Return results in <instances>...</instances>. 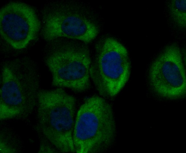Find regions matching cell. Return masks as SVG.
Listing matches in <instances>:
<instances>
[{"label":"cell","instance_id":"cell-6","mask_svg":"<svg viewBox=\"0 0 186 153\" xmlns=\"http://www.w3.org/2000/svg\"><path fill=\"white\" fill-rule=\"evenodd\" d=\"M90 70V78L103 97H113L121 90L129 78L131 63L125 47L115 39L104 37L95 47Z\"/></svg>","mask_w":186,"mask_h":153},{"label":"cell","instance_id":"cell-8","mask_svg":"<svg viewBox=\"0 0 186 153\" xmlns=\"http://www.w3.org/2000/svg\"><path fill=\"white\" fill-rule=\"evenodd\" d=\"M0 24L2 39L16 50L26 48L41 29V21L34 9L18 1L9 2L2 7Z\"/></svg>","mask_w":186,"mask_h":153},{"label":"cell","instance_id":"cell-10","mask_svg":"<svg viewBox=\"0 0 186 153\" xmlns=\"http://www.w3.org/2000/svg\"><path fill=\"white\" fill-rule=\"evenodd\" d=\"M186 0H173L168 3L169 15L175 24L180 28L186 25Z\"/></svg>","mask_w":186,"mask_h":153},{"label":"cell","instance_id":"cell-7","mask_svg":"<svg viewBox=\"0 0 186 153\" xmlns=\"http://www.w3.org/2000/svg\"><path fill=\"white\" fill-rule=\"evenodd\" d=\"M149 70L151 86L157 94L170 99L185 96V73L177 45L172 44L165 47L153 61Z\"/></svg>","mask_w":186,"mask_h":153},{"label":"cell","instance_id":"cell-3","mask_svg":"<svg viewBox=\"0 0 186 153\" xmlns=\"http://www.w3.org/2000/svg\"><path fill=\"white\" fill-rule=\"evenodd\" d=\"M76 104L75 97L61 88L39 92L36 130L40 137L59 152H75L73 136Z\"/></svg>","mask_w":186,"mask_h":153},{"label":"cell","instance_id":"cell-9","mask_svg":"<svg viewBox=\"0 0 186 153\" xmlns=\"http://www.w3.org/2000/svg\"><path fill=\"white\" fill-rule=\"evenodd\" d=\"M22 147L19 136L11 128L2 126L0 131V152H19Z\"/></svg>","mask_w":186,"mask_h":153},{"label":"cell","instance_id":"cell-11","mask_svg":"<svg viewBox=\"0 0 186 153\" xmlns=\"http://www.w3.org/2000/svg\"><path fill=\"white\" fill-rule=\"evenodd\" d=\"M40 145L39 152L40 153H55L58 151L49 142L40 137Z\"/></svg>","mask_w":186,"mask_h":153},{"label":"cell","instance_id":"cell-4","mask_svg":"<svg viewBox=\"0 0 186 153\" xmlns=\"http://www.w3.org/2000/svg\"><path fill=\"white\" fill-rule=\"evenodd\" d=\"M47 42L43 60L51 74L52 85L77 92L88 90L92 60L86 44L66 38Z\"/></svg>","mask_w":186,"mask_h":153},{"label":"cell","instance_id":"cell-1","mask_svg":"<svg viewBox=\"0 0 186 153\" xmlns=\"http://www.w3.org/2000/svg\"><path fill=\"white\" fill-rule=\"evenodd\" d=\"M1 73L0 120L27 118L36 107L40 90L36 63L25 57L6 61Z\"/></svg>","mask_w":186,"mask_h":153},{"label":"cell","instance_id":"cell-5","mask_svg":"<svg viewBox=\"0 0 186 153\" xmlns=\"http://www.w3.org/2000/svg\"><path fill=\"white\" fill-rule=\"evenodd\" d=\"M116 128L112 108L103 98H87L76 116L73 139L75 152L98 153L113 145Z\"/></svg>","mask_w":186,"mask_h":153},{"label":"cell","instance_id":"cell-2","mask_svg":"<svg viewBox=\"0 0 186 153\" xmlns=\"http://www.w3.org/2000/svg\"><path fill=\"white\" fill-rule=\"evenodd\" d=\"M41 13V33L47 42L66 38L87 44L94 40L100 31L97 13L82 1H50L43 6Z\"/></svg>","mask_w":186,"mask_h":153}]
</instances>
